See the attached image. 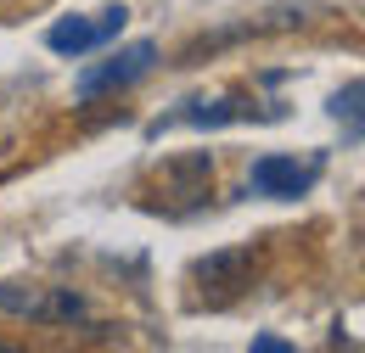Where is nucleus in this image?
I'll list each match as a JSON object with an SVG mask.
<instances>
[{
  "label": "nucleus",
  "instance_id": "1",
  "mask_svg": "<svg viewBox=\"0 0 365 353\" xmlns=\"http://www.w3.org/2000/svg\"><path fill=\"white\" fill-rule=\"evenodd\" d=\"M0 314L34 320V325H79L85 297L73 286H34V280H6L0 286Z\"/></svg>",
  "mask_w": 365,
  "mask_h": 353
},
{
  "label": "nucleus",
  "instance_id": "9",
  "mask_svg": "<svg viewBox=\"0 0 365 353\" xmlns=\"http://www.w3.org/2000/svg\"><path fill=\"white\" fill-rule=\"evenodd\" d=\"M253 353H287V342L281 337H253Z\"/></svg>",
  "mask_w": 365,
  "mask_h": 353
},
{
  "label": "nucleus",
  "instance_id": "7",
  "mask_svg": "<svg viewBox=\"0 0 365 353\" xmlns=\"http://www.w3.org/2000/svg\"><path fill=\"white\" fill-rule=\"evenodd\" d=\"M360 95H365L360 79H354V85H343L337 95H331V112H337V118H349V135H354V140H360Z\"/></svg>",
  "mask_w": 365,
  "mask_h": 353
},
{
  "label": "nucleus",
  "instance_id": "3",
  "mask_svg": "<svg viewBox=\"0 0 365 353\" xmlns=\"http://www.w3.org/2000/svg\"><path fill=\"white\" fill-rule=\"evenodd\" d=\"M152 68H158V45H152V40L124 45L118 56H107V62H96V68L79 73V101H96V95H107V90L135 85V79H146Z\"/></svg>",
  "mask_w": 365,
  "mask_h": 353
},
{
  "label": "nucleus",
  "instance_id": "8",
  "mask_svg": "<svg viewBox=\"0 0 365 353\" xmlns=\"http://www.w3.org/2000/svg\"><path fill=\"white\" fill-rule=\"evenodd\" d=\"M130 23V6L118 0V6H107V11H96V40L107 45V40H118V28Z\"/></svg>",
  "mask_w": 365,
  "mask_h": 353
},
{
  "label": "nucleus",
  "instance_id": "5",
  "mask_svg": "<svg viewBox=\"0 0 365 353\" xmlns=\"http://www.w3.org/2000/svg\"><path fill=\"white\" fill-rule=\"evenodd\" d=\"M46 45L56 51V56H85V51H96V17H62V23H51Z\"/></svg>",
  "mask_w": 365,
  "mask_h": 353
},
{
  "label": "nucleus",
  "instance_id": "6",
  "mask_svg": "<svg viewBox=\"0 0 365 353\" xmlns=\"http://www.w3.org/2000/svg\"><path fill=\"white\" fill-rule=\"evenodd\" d=\"M230 118H253V107L247 101H191V107H180L169 124H230Z\"/></svg>",
  "mask_w": 365,
  "mask_h": 353
},
{
  "label": "nucleus",
  "instance_id": "4",
  "mask_svg": "<svg viewBox=\"0 0 365 353\" xmlns=\"http://www.w3.org/2000/svg\"><path fill=\"white\" fill-rule=\"evenodd\" d=\"M259 196H304L309 185H315V163H298V157H281V152H270V157H259L253 163V179H247Z\"/></svg>",
  "mask_w": 365,
  "mask_h": 353
},
{
  "label": "nucleus",
  "instance_id": "2",
  "mask_svg": "<svg viewBox=\"0 0 365 353\" xmlns=\"http://www.w3.org/2000/svg\"><path fill=\"white\" fill-rule=\"evenodd\" d=\"M253 275H259V247H220V253L197 258V269H191V280L202 286V303L208 309L236 303L253 286Z\"/></svg>",
  "mask_w": 365,
  "mask_h": 353
}]
</instances>
